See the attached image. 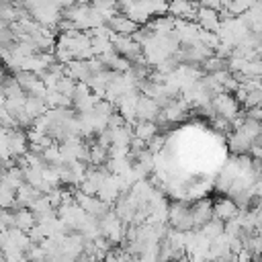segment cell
<instances>
[{
	"mask_svg": "<svg viewBox=\"0 0 262 262\" xmlns=\"http://www.w3.org/2000/svg\"><path fill=\"white\" fill-rule=\"evenodd\" d=\"M238 215H240V207L234 203V199H229V197L219 199V201L213 205V217L219 219V222H223V223L232 222V219H236Z\"/></svg>",
	"mask_w": 262,
	"mask_h": 262,
	"instance_id": "cell-1",
	"label": "cell"
},
{
	"mask_svg": "<svg viewBox=\"0 0 262 262\" xmlns=\"http://www.w3.org/2000/svg\"><path fill=\"white\" fill-rule=\"evenodd\" d=\"M215 109L222 113L227 121H232L236 115H240V101L229 97V94H219L215 99Z\"/></svg>",
	"mask_w": 262,
	"mask_h": 262,
	"instance_id": "cell-2",
	"label": "cell"
},
{
	"mask_svg": "<svg viewBox=\"0 0 262 262\" xmlns=\"http://www.w3.org/2000/svg\"><path fill=\"white\" fill-rule=\"evenodd\" d=\"M236 256H238V262H254V254L250 252L248 248H242Z\"/></svg>",
	"mask_w": 262,
	"mask_h": 262,
	"instance_id": "cell-3",
	"label": "cell"
}]
</instances>
